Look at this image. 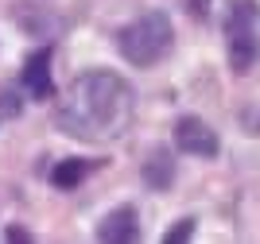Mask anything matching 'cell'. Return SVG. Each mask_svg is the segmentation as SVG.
Here are the masks:
<instances>
[{"instance_id": "obj_1", "label": "cell", "mask_w": 260, "mask_h": 244, "mask_svg": "<svg viewBox=\"0 0 260 244\" xmlns=\"http://www.w3.org/2000/svg\"><path fill=\"white\" fill-rule=\"evenodd\" d=\"M136 89L113 70H86L62 93L54 124L74 140H117L132 124Z\"/></svg>"}, {"instance_id": "obj_8", "label": "cell", "mask_w": 260, "mask_h": 244, "mask_svg": "<svg viewBox=\"0 0 260 244\" xmlns=\"http://www.w3.org/2000/svg\"><path fill=\"white\" fill-rule=\"evenodd\" d=\"M93 167H98V163H89V159H62V163H54L51 186H58V190H74V186H82V179H86Z\"/></svg>"}, {"instance_id": "obj_3", "label": "cell", "mask_w": 260, "mask_h": 244, "mask_svg": "<svg viewBox=\"0 0 260 244\" xmlns=\"http://www.w3.org/2000/svg\"><path fill=\"white\" fill-rule=\"evenodd\" d=\"M252 16H256V4H252V0H237L233 16L225 20V35H229V66H233L237 74H249L252 66H256V58H260V43H256V35H252V27H249Z\"/></svg>"}, {"instance_id": "obj_2", "label": "cell", "mask_w": 260, "mask_h": 244, "mask_svg": "<svg viewBox=\"0 0 260 244\" xmlns=\"http://www.w3.org/2000/svg\"><path fill=\"white\" fill-rule=\"evenodd\" d=\"M175 43V27L167 12H144L140 20H132L128 27H120L117 51L124 54V62L132 66H155Z\"/></svg>"}, {"instance_id": "obj_5", "label": "cell", "mask_w": 260, "mask_h": 244, "mask_svg": "<svg viewBox=\"0 0 260 244\" xmlns=\"http://www.w3.org/2000/svg\"><path fill=\"white\" fill-rule=\"evenodd\" d=\"M51 58H54V47H39L35 54H27L23 62V85L35 101H51L54 97V82H51Z\"/></svg>"}, {"instance_id": "obj_11", "label": "cell", "mask_w": 260, "mask_h": 244, "mask_svg": "<svg viewBox=\"0 0 260 244\" xmlns=\"http://www.w3.org/2000/svg\"><path fill=\"white\" fill-rule=\"evenodd\" d=\"M4 240H12V244H31V233L20 229V225H8V229H4Z\"/></svg>"}, {"instance_id": "obj_9", "label": "cell", "mask_w": 260, "mask_h": 244, "mask_svg": "<svg viewBox=\"0 0 260 244\" xmlns=\"http://www.w3.org/2000/svg\"><path fill=\"white\" fill-rule=\"evenodd\" d=\"M194 236V217H183V221H175L167 233H163V244H183Z\"/></svg>"}, {"instance_id": "obj_6", "label": "cell", "mask_w": 260, "mask_h": 244, "mask_svg": "<svg viewBox=\"0 0 260 244\" xmlns=\"http://www.w3.org/2000/svg\"><path fill=\"white\" fill-rule=\"evenodd\" d=\"M98 240L101 244H124V240H140V217L132 205H117L113 213H105L98 225Z\"/></svg>"}, {"instance_id": "obj_7", "label": "cell", "mask_w": 260, "mask_h": 244, "mask_svg": "<svg viewBox=\"0 0 260 244\" xmlns=\"http://www.w3.org/2000/svg\"><path fill=\"white\" fill-rule=\"evenodd\" d=\"M175 182V155L167 148H155L148 159H144V186L152 190H171Z\"/></svg>"}, {"instance_id": "obj_10", "label": "cell", "mask_w": 260, "mask_h": 244, "mask_svg": "<svg viewBox=\"0 0 260 244\" xmlns=\"http://www.w3.org/2000/svg\"><path fill=\"white\" fill-rule=\"evenodd\" d=\"M20 109H23V101H20L16 93H0V120L20 117Z\"/></svg>"}, {"instance_id": "obj_12", "label": "cell", "mask_w": 260, "mask_h": 244, "mask_svg": "<svg viewBox=\"0 0 260 244\" xmlns=\"http://www.w3.org/2000/svg\"><path fill=\"white\" fill-rule=\"evenodd\" d=\"M186 8H190V16H194V20H206L210 16V0H183Z\"/></svg>"}, {"instance_id": "obj_4", "label": "cell", "mask_w": 260, "mask_h": 244, "mask_svg": "<svg viewBox=\"0 0 260 244\" xmlns=\"http://www.w3.org/2000/svg\"><path fill=\"white\" fill-rule=\"evenodd\" d=\"M175 148L186 155H198V159H214L221 151V140L202 117H179L175 120Z\"/></svg>"}]
</instances>
